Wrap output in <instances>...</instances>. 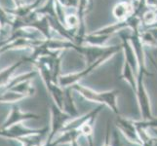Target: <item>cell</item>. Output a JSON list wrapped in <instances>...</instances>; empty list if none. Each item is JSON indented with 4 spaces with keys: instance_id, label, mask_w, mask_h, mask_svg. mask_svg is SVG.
Wrapping results in <instances>:
<instances>
[{
    "instance_id": "obj_18",
    "label": "cell",
    "mask_w": 157,
    "mask_h": 146,
    "mask_svg": "<svg viewBox=\"0 0 157 146\" xmlns=\"http://www.w3.org/2000/svg\"><path fill=\"white\" fill-rule=\"evenodd\" d=\"M14 17L11 14L7 12V9H4L2 6H0V24L2 25V28L4 29L5 26L13 25Z\"/></svg>"
},
{
    "instance_id": "obj_9",
    "label": "cell",
    "mask_w": 157,
    "mask_h": 146,
    "mask_svg": "<svg viewBox=\"0 0 157 146\" xmlns=\"http://www.w3.org/2000/svg\"><path fill=\"white\" fill-rule=\"evenodd\" d=\"M40 118V115L38 114H34V113H24L21 112L20 107L17 106L16 104H14L12 106V111H11V114L8 116L7 120L4 122L3 126L0 129H8L10 127H12L13 125H16V124L21 123L23 121H26V120H31V119H37Z\"/></svg>"
},
{
    "instance_id": "obj_6",
    "label": "cell",
    "mask_w": 157,
    "mask_h": 146,
    "mask_svg": "<svg viewBox=\"0 0 157 146\" xmlns=\"http://www.w3.org/2000/svg\"><path fill=\"white\" fill-rule=\"evenodd\" d=\"M116 127L129 142L142 146V140L140 138L137 127L133 120L119 116L116 120Z\"/></svg>"
},
{
    "instance_id": "obj_5",
    "label": "cell",
    "mask_w": 157,
    "mask_h": 146,
    "mask_svg": "<svg viewBox=\"0 0 157 146\" xmlns=\"http://www.w3.org/2000/svg\"><path fill=\"white\" fill-rule=\"evenodd\" d=\"M93 5H94L93 0H78V5L76 10H75V13H76L80 20V25L76 31V34H75V38H74V43L78 46L83 45L85 36L87 35V33H86L85 17L86 15L91 12L92 8H93Z\"/></svg>"
},
{
    "instance_id": "obj_1",
    "label": "cell",
    "mask_w": 157,
    "mask_h": 146,
    "mask_svg": "<svg viewBox=\"0 0 157 146\" xmlns=\"http://www.w3.org/2000/svg\"><path fill=\"white\" fill-rule=\"evenodd\" d=\"M69 88H71L72 91H75L80 95H82L86 100L96 102V103L102 105H106L107 107L110 108L112 112H114L116 115H119V109L117 104V96L119 94V90L97 92L88 87H85V86L79 83L74 84Z\"/></svg>"
},
{
    "instance_id": "obj_26",
    "label": "cell",
    "mask_w": 157,
    "mask_h": 146,
    "mask_svg": "<svg viewBox=\"0 0 157 146\" xmlns=\"http://www.w3.org/2000/svg\"><path fill=\"white\" fill-rule=\"evenodd\" d=\"M0 55H1V51H0Z\"/></svg>"
},
{
    "instance_id": "obj_22",
    "label": "cell",
    "mask_w": 157,
    "mask_h": 146,
    "mask_svg": "<svg viewBox=\"0 0 157 146\" xmlns=\"http://www.w3.org/2000/svg\"><path fill=\"white\" fill-rule=\"evenodd\" d=\"M111 136H110V125L107 124L106 126V133H105V142L102 146H111Z\"/></svg>"
},
{
    "instance_id": "obj_12",
    "label": "cell",
    "mask_w": 157,
    "mask_h": 146,
    "mask_svg": "<svg viewBox=\"0 0 157 146\" xmlns=\"http://www.w3.org/2000/svg\"><path fill=\"white\" fill-rule=\"evenodd\" d=\"M135 12V2L130 1H120L112 9V15L118 21L128 20Z\"/></svg>"
},
{
    "instance_id": "obj_4",
    "label": "cell",
    "mask_w": 157,
    "mask_h": 146,
    "mask_svg": "<svg viewBox=\"0 0 157 146\" xmlns=\"http://www.w3.org/2000/svg\"><path fill=\"white\" fill-rule=\"evenodd\" d=\"M51 129L50 133L48 134V139L45 142V144H50L54 137H56L58 133H61L63 127L67 124L73 119L71 115L67 114V112H64L63 109H61L56 103H52L51 105Z\"/></svg>"
},
{
    "instance_id": "obj_21",
    "label": "cell",
    "mask_w": 157,
    "mask_h": 146,
    "mask_svg": "<svg viewBox=\"0 0 157 146\" xmlns=\"http://www.w3.org/2000/svg\"><path fill=\"white\" fill-rule=\"evenodd\" d=\"M111 146H123L120 137H119V133L117 131H113L111 133Z\"/></svg>"
},
{
    "instance_id": "obj_3",
    "label": "cell",
    "mask_w": 157,
    "mask_h": 146,
    "mask_svg": "<svg viewBox=\"0 0 157 146\" xmlns=\"http://www.w3.org/2000/svg\"><path fill=\"white\" fill-rule=\"evenodd\" d=\"M144 76H147L144 72H138L137 74V90L136 97L138 100V105L140 109V114L142 116V120H150L152 119L153 113L151 109V102L147 88L144 86Z\"/></svg>"
},
{
    "instance_id": "obj_15",
    "label": "cell",
    "mask_w": 157,
    "mask_h": 146,
    "mask_svg": "<svg viewBox=\"0 0 157 146\" xmlns=\"http://www.w3.org/2000/svg\"><path fill=\"white\" fill-rule=\"evenodd\" d=\"M71 88H66L64 89V99H63V110L67 112V114L71 115L73 118L78 117L79 113L78 110L76 109V106L73 101V97L71 95Z\"/></svg>"
},
{
    "instance_id": "obj_2",
    "label": "cell",
    "mask_w": 157,
    "mask_h": 146,
    "mask_svg": "<svg viewBox=\"0 0 157 146\" xmlns=\"http://www.w3.org/2000/svg\"><path fill=\"white\" fill-rule=\"evenodd\" d=\"M115 54H117V53L112 52V53L106 54V55H105L104 57H101L99 59H97L95 62L90 64V66H86V67L83 70H81V71L72 72V73H68V74H63V75L61 74V75H59V77L58 84L61 86L62 88L66 89V88L71 87V86H73L74 84L79 83L80 80H82L85 77H87L88 75H90L95 69H97L99 66H101V64H104L105 62H107L109 58H111L113 56L115 55Z\"/></svg>"
},
{
    "instance_id": "obj_27",
    "label": "cell",
    "mask_w": 157,
    "mask_h": 146,
    "mask_svg": "<svg viewBox=\"0 0 157 146\" xmlns=\"http://www.w3.org/2000/svg\"><path fill=\"white\" fill-rule=\"evenodd\" d=\"M134 1H135V2H136V1H137V0H134Z\"/></svg>"
},
{
    "instance_id": "obj_13",
    "label": "cell",
    "mask_w": 157,
    "mask_h": 146,
    "mask_svg": "<svg viewBox=\"0 0 157 146\" xmlns=\"http://www.w3.org/2000/svg\"><path fill=\"white\" fill-rule=\"evenodd\" d=\"M126 28H129V21L128 20L126 21H116V23L109 24V25H106L101 28L98 30H96L92 33L94 34H98V35H105V36H109L111 37L114 33H117L120 30L122 29H125Z\"/></svg>"
},
{
    "instance_id": "obj_25",
    "label": "cell",
    "mask_w": 157,
    "mask_h": 146,
    "mask_svg": "<svg viewBox=\"0 0 157 146\" xmlns=\"http://www.w3.org/2000/svg\"><path fill=\"white\" fill-rule=\"evenodd\" d=\"M70 146H80V145H79L78 141H74V142H72L71 144H70Z\"/></svg>"
},
{
    "instance_id": "obj_24",
    "label": "cell",
    "mask_w": 157,
    "mask_h": 146,
    "mask_svg": "<svg viewBox=\"0 0 157 146\" xmlns=\"http://www.w3.org/2000/svg\"><path fill=\"white\" fill-rule=\"evenodd\" d=\"M13 2L15 4V7H20L24 4L23 0H13Z\"/></svg>"
},
{
    "instance_id": "obj_23",
    "label": "cell",
    "mask_w": 157,
    "mask_h": 146,
    "mask_svg": "<svg viewBox=\"0 0 157 146\" xmlns=\"http://www.w3.org/2000/svg\"><path fill=\"white\" fill-rule=\"evenodd\" d=\"M147 8L157 9V0H147Z\"/></svg>"
},
{
    "instance_id": "obj_19",
    "label": "cell",
    "mask_w": 157,
    "mask_h": 146,
    "mask_svg": "<svg viewBox=\"0 0 157 146\" xmlns=\"http://www.w3.org/2000/svg\"><path fill=\"white\" fill-rule=\"evenodd\" d=\"M134 124L136 127L139 128H144V129H157V117H153L150 120H140V121H134Z\"/></svg>"
},
{
    "instance_id": "obj_16",
    "label": "cell",
    "mask_w": 157,
    "mask_h": 146,
    "mask_svg": "<svg viewBox=\"0 0 157 146\" xmlns=\"http://www.w3.org/2000/svg\"><path fill=\"white\" fill-rule=\"evenodd\" d=\"M31 80H26L24 81V82H21L17 85L13 86L12 88L9 89L8 91H12V92H16V93H19L21 95H25V96H30L34 95L35 89L33 86L31 85ZM7 92V91H6Z\"/></svg>"
},
{
    "instance_id": "obj_11",
    "label": "cell",
    "mask_w": 157,
    "mask_h": 146,
    "mask_svg": "<svg viewBox=\"0 0 157 146\" xmlns=\"http://www.w3.org/2000/svg\"><path fill=\"white\" fill-rule=\"evenodd\" d=\"M45 0H34L33 2L29 4H23L20 7H15L14 9H7V12L11 14L14 18L24 20L30 16L32 13L36 12L41 7V4Z\"/></svg>"
},
{
    "instance_id": "obj_20",
    "label": "cell",
    "mask_w": 157,
    "mask_h": 146,
    "mask_svg": "<svg viewBox=\"0 0 157 146\" xmlns=\"http://www.w3.org/2000/svg\"><path fill=\"white\" fill-rule=\"evenodd\" d=\"M57 1L66 9L76 10L77 5H78V0H57Z\"/></svg>"
},
{
    "instance_id": "obj_14",
    "label": "cell",
    "mask_w": 157,
    "mask_h": 146,
    "mask_svg": "<svg viewBox=\"0 0 157 146\" xmlns=\"http://www.w3.org/2000/svg\"><path fill=\"white\" fill-rule=\"evenodd\" d=\"M120 77L122 80L125 81L130 87H131V89L134 93H136V90H137V73L134 71L132 66H130L126 61H124Z\"/></svg>"
},
{
    "instance_id": "obj_7",
    "label": "cell",
    "mask_w": 157,
    "mask_h": 146,
    "mask_svg": "<svg viewBox=\"0 0 157 146\" xmlns=\"http://www.w3.org/2000/svg\"><path fill=\"white\" fill-rule=\"evenodd\" d=\"M45 132H48L47 127L40 129H26L21 123H18L8 129H0V136L19 140L21 137L31 136V134H38Z\"/></svg>"
},
{
    "instance_id": "obj_8",
    "label": "cell",
    "mask_w": 157,
    "mask_h": 146,
    "mask_svg": "<svg viewBox=\"0 0 157 146\" xmlns=\"http://www.w3.org/2000/svg\"><path fill=\"white\" fill-rule=\"evenodd\" d=\"M117 34L121 39L122 51L124 54V61H126L130 66H132L134 71L138 74V68H139L138 59H137V56H136V53H135L132 43L129 39V35L126 33V31H124V29L117 32Z\"/></svg>"
},
{
    "instance_id": "obj_10",
    "label": "cell",
    "mask_w": 157,
    "mask_h": 146,
    "mask_svg": "<svg viewBox=\"0 0 157 146\" xmlns=\"http://www.w3.org/2000/svg\"><path fill=\"white\" fill-rule=\"evenodd\" d=\"M101 109H102V104H100L97 108L89 111L88 113H86V114L71 119V120H70L67 125L63 127V129H62L61 133L67 132V131H71V129H80L81 128H82V126L85 125L88 121H90L92 118L98 116V114L101 111Z\"/></svg>"
},
{
    "instance_id": "obj_17",
    "label": "cell",
    "mask_w": 157,
    "mask_h": 146,
    "mask_svg": "<svg viewBox=\"0 0 157 146\" xmlns=\"http://www.w3.org/2000/svg\"><path fill=\"white\" fill-rule=\"evenodd\" d=\"M96 117H93L91 119L90 121H88L85 125L82 126V128L80 129L81 133L82 136H84L88 140V144L89 146H94V125H95V120H96Z\"/></svg>"
}]
</instances>
